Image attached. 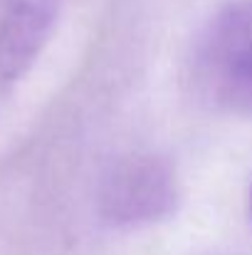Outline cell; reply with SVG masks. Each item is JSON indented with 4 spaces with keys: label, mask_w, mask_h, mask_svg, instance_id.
I'll return each instance as SVG.
<instances>
[{
    "label": "cell",
    "mask_w": 252,
    "mask_h": 255,
    "mask_svg": "<svg viewBox=\"0 0 252 255\" xmlns=\"http://www.w3.org/2000/svg\"><path fill=\"white\" fill-rule=\"evenodd\" d=\"M106 213L116 221H149L173 203V181L156 161H134L121 169L109 191Z\"/></svg>",
    "instance_id": "obj_2"
},
{
    "label": "cell",
    "mask_w": 252,
    "mask_h": 255,
    "mask_svg": "<svg viewBox=\"0 0 252 255\" xmlns=\"http://www.w3.org/2000/svg\"><path fill=\"white\" fill-rule=\"evenodd\" d=\"M55 17L52 0H20L0 25V75L20 77L37 57Z\"/></svg>",
    "instance_id": "obj_3"
},
{
    "label": "cell",
    "mask_w": 252,
    "mask_h": 255,
    "mask_svg": "<svg viewBox=\"0 0 252 255\" xmlns=\"http://www.w3.org/2000/svg\"><path fill=\"white\" fill-rule=\"evenodd\" d=\"M193 70L213 107L252 114V0L228 5L208 22Z\"/></svg>",
    "instance_id": "obj_1"
}]
</instances>
